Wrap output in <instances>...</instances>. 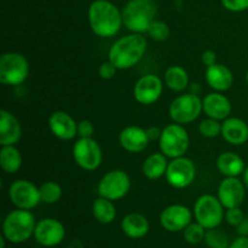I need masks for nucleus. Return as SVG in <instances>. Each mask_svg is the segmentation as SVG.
<instances>
[{"instance_id":"a19ab883","label":"nucleus","mask_w":248,"mask_h":248,"mask_svg":"<svg viewBox=\"0 0 248 248\" xmlns=\"http://www.w3.org/2000/svg\"><path fill=\"white\" fill-rule=\"evenodd\" d=\"M237 232H239L241 236H248V218H245L241 222V224L236 228Z\"/></svg>"},{"instance_id":"2f4dec72","label":"nucleus","mask_w":248,"mask_h":248,"mask_svg":"<svg viewBox=\"0 0 248 248\" xmlns=\"http://www.w3.org/2000/svg\"><path fill=\"white\" fill-rule=\"evenodd\" d=\"M199 132L206 138H215L222 133V123L216 119L207 118L202 120L199 125Z\"/></svg>"},{"instance_id":"b1692460","label":"nucleus","mask_w":248,"mask_h":248,"mask_svg":"<svg viewBox=\"0 0 248 248\" xmlns=\"http://www.w3.org/2000/svg\"><path fill=\"white\" fill-rule=\"evenodd\" d=\"M216 165H217L219 173L225 177H239L246 170L244 159L232 152L222 153L217 157Z\"/></svg>"},{"instance_id":"f257e3e1","label":"nucleus","mask_w":248,"mask_h":248,"mask_svg":"<svg viewBox=\"0 0 248 248\" xmlns=\"http://www.w3.org/2000/svg\"><path fill=\"white\" fill-rule=\"evenodd\" d=\"M148 41L140 33H131L116 39L108 51V60L118 70L131 69L142 61Z\"/></svg>"},{"instance_id":"dca6fc26","label":"nucleus","mask_w":248,"mask_h":248,"mask_svg":"<svg viewBox=\"0 0 248 248\" xmlns=\"http://www.w3.org/2000/svg\"><path fill=\"white\" fill-rule=\"evenodd\" d=\"M193 220V212L184 205H170L160 215V224L170 232H183Z\"/></svg>"},{"instance_id":"7ed1b4c3","label":"nucleus","mask_w":248,"mask_h":248,"mask_svg":"<svg viewBox=\"0 0 248 248\" xmlns=\"http://www.w3.org/2000/svg\"><path fill=\"white\" fill-rule=\"evenodd\" d=\"M157 6L155 0H128L123 9L124 26L131 33H147L155 21Z\"/></svg>"},{"instance_id":"a211bd4d","label":"nucleus","mask_w":248,"mask_h":248,"mask_svg":"<svg viewBox=\"0 0 248 248\" xmlns=\"http://www.w3.org/2000/svg\"><path fill=\"white\" fill-rule=\"evenodd\" d=\"M119 142L126 152L138 154L147 149L150 140L148 137L147 130L140 126L131 125L121 131L119 135Z\"/></svg>"},{"instance_id":"e433bc0d","label":"nucleus","mask_w":248,"mask_h":248,"mask_svg":"<svg viewBox=\"0 0 248 248\" xmlns=\"http://www.w3.org/2000/svg\"><path fill=\"white\" fill-rule=\"evenodd\" d=\"M116 70H118V68H116L115 65L108 60L107 62L102 63L101 67H99L98 69V74L102 79L109 80V79H113V78L115 77Z\"/></svg>"},{"instance_id":"aec40b11","label":"nucleus","mask_w":248,"mask_h":248,"mask_svg":"<svg viewBox=\"0 0 248 248\" xmlns=\"http://www.w3.org/2000/svg\"><path fill=\"white\" fill-rule=\"evenodd\" d=\"M205 79L208 86L217 92H225L234 84V74L229 67L220 63L206 68Z\"/></svg>"},{"instance_id":"473e14b6","label":"nucleus","mask_w":248,"mask_h":248,"mask_svg":"<svg viewBox=\"0 0 248 248\" xmlns=\"http://www.w3.org/2000/svg\"><path fill=\"white\" fill-rule=\"evenodd\" d=\"M170 27L167 26V23L162 21H157L155 19L152 24L148 28L147 34L155 41H165L166 39H169L170 36Z\"/></svg>"},{"instance_id":"c9c22d12","label":"nucleus","mask_w":248,"mask_h":248,"mask_svg":"<svg viewBox=\"0 0 248 248\" xmlns=\"http://www.w3.org/2000/svg\"><path fill=\"white\" fill-rule=\"evenodd\" d=\"M94 133V126L90 120H81L78 123V136L80 138H92Z\"/></svg>"},{"instance_id":"6ab92c4d","label":"nucleus","mask_w":248,"mask_h":248,"mask_svg":"<svg viewBox=\"0 0 248 248\" xmlns=\"http://www.w3.org/2000/svg\"><path fill=\"white\" fill-rule=\"evenodd\" d=\"M203 113L207 118L216 119V120H225L232 114V103L229 98L222 92H211L206 94L202 99Z\"/></svg>"},{"instance_id":"c756f323","label":"nucleus","mask_w":248,"mask_h":248,"mask_svg":"<svg viewBox=\"0 0 248 248\" xmlns=\"http://www.w3.org/2000/svg\"><path fill=\"white\" fill-rule=\"evenodd\" d=\"M208 248H229V237L223 230L215 228V229L206 230L205 240Z\"/></svg>"},{"instance_id":"5701e85b","label":"nucleus","mask_w":248,"mask_h":248,"mask_svg":"<svg viewBox=\"0 0 248 248\" xmlns=\"http://www.w3.org/2000/svg\"><path fill=\"white\" fill-rule=\"evenodd\" d=\"M121 230L130 239H142L149 232V222L142 213H128L121 220Z\"/></svg>"},{"instance_id":"1a4fd4ad","label":"nucleus","mask_w":248,"mask_h":248,"mask_svg":"<svg viewBox=\"0 0 248 248\" xmlns=\"http://www.w3.org/2000/svg\"><path fill=\"white\" fill-rule=\"evenodd\" d=\"M131 189V178L123 170H111L99 181L97 193L102 198L118 201L125 198Z\"/></svg>"},{"instance_id":"9b49d317","label":"nucleus","mask_w":248,"mask_h":248,"mask_svg":"<svg viewBox=\"0 0 248 248\" xmlns=\"http://www.w3.org/2000/svg\"><path fill=\"white\" fill-rule=\"evenodd\" d=\"M165 177L172 188L186 189L195 181L196 167L188 157H176L169 162Z\"/></svg>"},{"instance_id":"a878e982","label":"nucleus","mask_w":248,"mask_h":248,"mask_svg":"<svg viewBox=\"0 0 248 248\" xmlns=\"http://www.w3.org/2000/svg\"><path fill=\"white\" fill-rule=\"evenodd\" d=\"M0 166L5 173L14 174L18 172L22 166L21 152L15 145H1Z\"/></svg>"},{"instance_id":"0eeeda50","label":"nucleus","mask_w":248,"mask_h":248,"mask_svg":"<svg viewBox=\"0 0 248 248\" xmlns=\"http://www.w3.org/2000/svg\"><path fill=\"white\" fill-rule=\"evenodd\" d=\"M194 217L206 230L215 229L222 224L225 217L224 206L217 196L205 194L195 201L194 205Z\"/></svg>"},{"instance_id":"2eb2a0df","label":"nucleus","mask_w":248,"mask_h":248,"mask_svg":"<svg viewBox=\"0 0 248 248\" xmlns=\"http://www.w3.org/2000/svg\"><path fill=\"white\" fill-rule=\"evenodd\" d=\"M246 196V186L240 181L239 177H225L218 186L217 198L228 208L240 207Z\"/></svg>"},{"instance_id":"4c0bfd02","label":"nucleus","mask_w":248,"mask_h":248,"mask_svg":"<svg viewBox=\"0 0 248 248\" xmlns=\"http://www.w3.org/2000/svg\"><path fill=\"white\" fill-rule=\"evenodd\" d=\"M201 62L203 63V65H206V68L211 67V65L217 63V55L212 50L203 51L202 55H201Z\"/></svg>"},{"instance_id":"f704fd0d","label":"nucleus","mask_w":248,"mask_h":248,"mask_svg":"<svg viewBox=\"0 0 248 248\" xmlns=\"http://www.w3.org/2000/svg\"><path fill=\"white\" fill-rule=\"evenodd\" d=\"M224 9L232 12H242L248 10V0H222Z\"/></svg>"},{"instance_id":"423d86ee","label":"nucleus","mask_w":248,"mask_h":248,"mask_svg":"<svg viewBox=\"0 0 248 248\" xmlns=\"http://www.w3.org/2000/svg\"><path fill=\"white\" fill-rule=\"evenodd\" d=\"M190 138L188 131L181 124H170L162 130L159 140L160 152L170 159L184 156L189 149Z\"/></svg>"},{"instance_id":"bb28decb","label":"nucleus","mask_w":248,"mask_h":248,"mask_svg":"<svg viewBox=\"0 0 248 248\" xmlns=\"http://www.w3.org/2000/svg\"><path fill=\"white\" fill-rule=\"evenodd\" d=\"M165 84L174 92H183L189 85L188 72L181 65H171L165 72Z\"/></svg>"},{"instance_id":"f03ea898","label":"nucleus","mask_w":248,"mask_h":248,"mask_svg":"<svg viewBox=\"0 0 248 248\" xmlns=\"http://www.w3.org/2000/svg\"><path fill=\"white\" fill-rule=\"evenodd\" d=\"M92 31L99 38H113L124 26L123 14L108 0H94L87 11Z\"/></svg>"},{"instance_id":"4468645a","label":"nucleus","mask_w":248,"mask_h":248,"mask_svg":"<svg viewBox=\"0 0 248 248\" xmlns=\"http://www.w3.org/2000/svg\"><path fill=\"white\" fill-rule=\"evenodd\" d=\"M164 91V82L157 75L147 74L140 77L133 87V96L138 103L150 106L157 102Z\"/></svg>"},{"instance_id":"f8f14e48","label":"nucleus","mask_w":248,"mask_h":248,"mask_svg":"<svg viewBox=\"0 0 248 248\" xmlns=\"http://www.w3.org/2000/svg\"><path fill=\"white\" fill-rule=\"evenodd\" d=\"M9 198L12 205L21 210H33L41 202L39 188L31 181L17 179L9 186Z\"/></svg>"},{"instance_id":"ea45409f","label":"nucleus","mask_w":248,"mask_h":248,"mask_svg":"<svg viewBox=\"0 0 248 248\" xmlns=\"http://www.w3.org/2000/svg\"><path fill=\"white\" fill-rule=\"evenodd\" d=\"M161 132L162 130H160L159 127H155V126H153V127H149L147 130V133H148V137H149L150 142L152 140H159L160 137H161Z\"/></svg>"},{"instance_id":"39448f33","label":"nucleus","mask_w":248,"mask_h":248,"mask_svg":"<svg viewBox=\"0 0 248 248\" xmlns=\"http://www.w3.org/2000/svg\"><path fill=\"white\" fill-rule=\"evenodd\" d=\"M29 77V62L22 53L5 52L0 56V82L18 86Z\"/></svg>"},{"instance_id":"7c9ffc66","label":"nucleus","mask_w":248,"mask_h":248,"mask_svg":"<svg viewBox=\"0 0 248 248\" xmlns=\"http://www.w3.org/2000/svg\"><path fill=\"white\" fill-rule=\"evenodd\" d=\"M184 232V240L190 245H198L201 241L205 240L206 229L202 225L199 224L198 222L193 223L191 222L186 229L183 230Z\"/></svg>"},{"instance_id":"c85d7f7f","label":"nucleus","mask_w":248,"mask_h":248,"mask_svg":"<svg viewBox=\"0 0 248 248\" xmlns=\"http://www.w3.org/2000/svg\"><path fill=\"white\" fill-rule=\"evenodd\" d=\"M39 191H40L41 202L47 203V205H52V203L58 202L62 198V188L58 183L53 181L44 182L40 186H39Z\"/></svg>"},{"instance_id":"412c9836","label":"nucleus","mask_w":248,"mask_h":248,"mask_svg":"<svg viewBox=\"0 0 248 248\" xmlns=\"http://www.w3.org/2000/svg\"><path fill=\"white\" fill-rule=\"evenodd\" d=\"M22 137V126L18 119L10 111H0V144L16 145Z\"/></svg>"},{"instance_id":"58836bf2","label":"nucleus","mask_w":248,"mask_h":248,"mask_svg":"<svg viewBox=\"0 0 248 248\" xmlns=\"http://www.w3.org/2000/svg\"><path fill=\"white\" fill-rule=\"evenodd\" d=\"M229 248H248V236L237 237L232 244H230Z\"/></svg>"},{"instance_id":"9d476101","label":"nucleus","mask_w":248,"mask_h":248,"mask_svg":"<svg viewBox=\"0 0 248 248\" xmlns=\"http://www.w3.org/2000/svg\"><path fill=\"white\" fill-rule=\"evenodd\" d=\"M73 157L80 169L94 171L103 161V153L93 138H79L73 145Z\"/></svg>"},{"instance_id":"f3484780","label":"nucleus","mask_w":248,"mask_h":248,"mask_svg":"<svg viewBox=\"0 0 248 248\" xmlns=\"http://www.w3.org/2000/svg\"><path fill=\"white\" fill-rule=\"evenodd\" d=\"M48 128L61 140H72L78 136V123L67 111H53L48 118Z\"/></svg>"},{"instance_id":"79ce46f5","label":"nucleus","mask_w":248,"mask_h":248,"mask_svg":"<svg viewBox=\"0 0 248 248\" xmlns=\"http://www.w3.org/2000/svg\"><path fill=\"white\" fill-rule=\"evenodd\" d=\"M242 182H244V184L246 186V189L248 190V167H246L245 172L242 173Z\"/></svg>"},{"instance_id":"20e7f679","label":"nucleus","mask_w":248,"mask_h":248,"mask_svg":"<svg viewBox=\"0 0 248 248\" xmlns=\"http://www.w3.org/2000/svg\"><path fill=\"white\" fill-rule=\"evenodd\" d=\"M35 225V217L31 211L16 208L5 217L2 235L11 244H22L33 236Z\"/></svg>"},{"instance_id":"4be33fe9","label":"nucleus","mask_w":248,"mask_h":248,"mask_svg":"<svg viewBox=\"0 0 248 248\" xmlns=\"http://www.w3.org/2000/svg\"><path fill=\"white\" fill-rule=\"evenodd\" d=\"M232 145H242L248 140V125L240 118H228L222 123V133Z\"/></svg>"},{"instance_id":"6e6552de","label":"nucleus","mask_w":248,"mask_h":248,"mask_svg":"<svg viewBox=\"0 0 248 248\" xmlns=\"http://www.w3.org/2000/svg\"><path fill=\"white\" fill-rule=\"evenodd\" d=\"M202 111V99L198 93L193 92L179 94L171 102L169 108L170 118L173 123L181 125H186L195 121Z\"/></svg>"},{"instance_id":"ddd939ff","label":"nucleus","mask_w":248,"mask_h":248,"mask_svg":"<svg viewBox=\"0 0 248 248\" xmlns=\"http://www.w3.org/2000/svg\"><path fill=\"white\" fill-rule=\"evenodd\" d=\"M33 236L41 246L56 247L64 240V225L55 218H44L36 223Z\"/></svg>"},{"instance_id":"c03bdc74","label":"nucleus","mask_w":248,"mask_h":248,"mask_svg":"<svg viewBox=\"0 0 248 248\" xmlns=\"http://www.w3.org/2000/svg\"><path fill=\"white\" fill-rule=\"evenodd\" d=\"M246 81H247V85H248V70H247V73H246Z\"/></svg>"},{"instance_id":"cd10ccee","label":"nucleus","mask_w":248,"mask_h":248,"mask_svg":"<svg viewBox=\"0 0 248 248\" xmlns=\"http://www.w3.org/2000/svg\"><path fill=\"white\" fill-rule=\"evenodd\" d=\"M114 201L99 196L92 203V215L97 222L102 224H110L116 218V208Z\"/></svg>"},{"instance_id":"37998d69","label":"nucleus","mask_w":248,"mask_h":248,"mask_svg":"<svg viewBox=\"0 0 248 248\" xmlns=\"http://www.w3.org/2000/svg\"><path fill=\"white\" fill-rule=\"evenodd\" d=\"M5 241H7L6 237H5L4 235H1V236H0V248H5Z\"/></svg>"},{"instance_id":"393cba45","label":"nucleus","mask_w":248,"mask_h":248,"mask_svg":"<svg viewBox=\"0 0 248 248\" xmlns=\"http://www.w3.org/2000/svg\"><path fill=\"white\" fill-rule=\"evenodd\" d=\"M167 166H169L167 156H165L162 153H154L144 160L142 172L150 181H157L166 174Z\"/></svg>"},{"instance_id":"72a5a7b5","label":"nucleus","mask_w":248,"mask_h":248,"mask_svg":"<svg viewBox=\"0 0 248 248\" xmlns=\"http://www.w3.org/2000/svg\"><path fill=\"white\" fill-rule=\"evenodd\" d=\"M224 219L227 220V223L229 225L237 228L240 224H241L242 220L245 219V215L240 207L228 208V210L225 211Z\"/></svg>"}]
</instances>
